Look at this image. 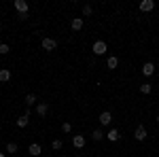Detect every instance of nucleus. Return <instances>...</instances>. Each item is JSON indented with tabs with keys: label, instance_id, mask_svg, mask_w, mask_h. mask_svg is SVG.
I'll return each instance as SVG.
<instances>
[{
	"label": "nucleus",
	"instance_id": "f257e3e1",
	"mask_svg": "<svg viewBox=\"0 0 159 157\" xmlns=\"http://www.w3.org/2000/svg\"><path fill=\"white\" fill-rule=\"evenodd\" d=\"M40 47H43V51H55L57 49V40L51 38V36H45L40 40Z\"/></svg>",
	"mask_w": 159,
	"mask_h": 157
},
{
	"label": "nucleus",
	"instance_id": "f03ea898",
	"mask_svg": "<svg viewBox=\"0 0 159 157\" xmlns=\"http://www.w3.org/2000/svg\"><path fill=\"white\" fill-rule=\"evenodd\" d=\"M91 51H93L96 55H104V53L108 51V45H106L104 40H96V43H93V47H91Z\"/></svg>",
	"mask_w": 159,
	"mask_h": 157
},
{
	"label": "nucleus",
	"instance_id": "7ed1b4c3",
	"mask_svg": "<svg viewBox=\"0 0 159 157\" xmlns=\"http://www.w3.org/2000/svg\"><path fill=\"white\" fill-rule=\"evenodd\" d=\"M13 4H15V9H17V13H19V15H28V9H30V4H28L25 0H15Z\"/></svg>",
	"mask_w": 159,
	"mask_h": 157
},
{
	"label": "nucleus",
	"instance_id": "20e7f679",
	"mask_svg": "<svg viewBox=\"0 0 159 157\" xmlns=\"http://www.w3.org/2000/svg\"><path fill=\"white\" fill-rule=\"evenodd\" d=\"M98 121H100V125H110L112 123V115H110V110H104V113H100V117H98Z\"/></svg>",
	"mask_w": 159,
	"mask_h": 157
},
{
	"label": "nucleus",
	"instance_id": "39448f33",
	"mask_svg": "<svg viewBox=\"0 0 159 157\" xmlns=\"http://www.w3.org/2000/svg\"><path fill=\"white\" fill-rule=\"evenodd\" d=\"M138 9L142 13H151L153 9H155V0H142L140 4H138Z\"/></svg>",
	"mask_w": 159,
	"mask_h": 157
},
{
	"label": "nucleus",
	"instance_id": "423d86ee",
	"mask_svg": "<svg viewBox=\"0 0 159 157\" xmlns=\"http://www.w3.org/2000/svg\"><path fill=\"white\" fill-rule=\"evenodd\" d=\"M142 74H144V76H153V74H155V64H153V62L142 64Z\"/></svg>",
	"mask_w": 159,
	"mask_h": 157
},
{
	"label": "nucleus",
	"instance_id": "0eeeda50",
	"mask_svg": "<svg viewBox=\"0 0 159 157\" xmlns=\"http://www.w3.org/2000/svg\"><path fill=\"white\" fill-rule=\"evenodd\" d=\"M134 138L142 142V140L147 138V127H144V125H138V127H136V132H134Z\"/></svg>",
	"mask_w": 159,
	"mask_h": 157
},
{
	"label": "nucleus",
	"instance_id": "6e6552de",
	"mask_svg": "<svg viewBox=\"0 0 159 157\" xmlns=\"http://www.w3.org/2000/svg\"><path fill=\"white\" fill-rule=\"evenodd\" d=\"M83 25H85V21H83V17H74L72 21H70V28H72L74 32H79V30H83Z\"/></svg>",
	"mask_w": 159,
	"mask_h": 157
},
{
	"label": "nucleus",
	"instance_id": "1a4fd4ad",
	"mask_svg": "<svg viewBox=\"0 0 159 157\" xmlns=\"http://www.w3.org/2000/svg\"><path fill=\"white\" fill-rule=\"evenodd\" d=\"M28 153H30L32 157H38L40 153H43V149H40V145H38V142H32V145L28 146Z\"/></svg>",
	"mask_w": 159,
	"mask_h": 157
},
{
	"label": "nucleus",
	"instance_id": "9d476101",
	"mask_svg": "<svg viewBox=\"0 0 159 157\" xmlns=\"http://www.w3.org/2000/svg\"><path fill=\"white\" fill-rule=\"evenodd\" d=\"M36 113H38V117H45V115L49 113V104H47V102H38L36 104Z\"/></svg>",
	"mask_w": 159,
	"mask_h": 157
},
{
	"label": "nucleus",
	"instance_id": "9b49d317",
	"mask_svg": "<svg viewBox=\"0 0 159 157\" xmlns=\"http://www.w3.org/2000/svg\"><path fill=\"white\" fill-rule=\"evenodd\" d=\"M11 81V70L9 68H0V83H9Z\"/></svg>",
	"mask_w": 159,
	"mask_h": 157
},
{
	"label": "nucleus",
	"instance_id": "f8f14e48",
	"mask_svg": "<svg viewBox=\"0 0 159 157\" xmlns=\"http://www.w3.org/2000/svg\"><path fill=\"white\" fill-rule=\"evenodd\" d=\"M72 145L76 149H83L85 146V136H72Z\"/></svg>",
	"mask_w": 159,
	"mask_h": 157
},
{
	"label": "nucleus",
	"instance_id": "ddd939ff",
	"mask_svg": "<svg viewBox=\"0 0 159 157\" xmlns=\"http://www.w3.org/2000/svg\"><path fill=\"white\" fill-rule=\"evenodd\" d=\"M106 138H108L110 142H117V140L121 138V134H119V130H108V134H106Z\"/></svg>",
	"mask_w": 159,
	"mask_h": 157
},
{
	"label": "nucleus",
	"instance_id": "4468645a",
	"mask_svg": "<svg viewBox=\"0 0 159 157\" xmlns=\"http://www.w3.org/2000/svg\"><path fill=\"white\" fill-rule=\"evenodd\" d=\"M106 66H108L110 70H115V68L119 66V58H115V55H108V60H106Z\"/></svg>",
	"mask_w": 159,
	"mask_h": 157
},
{
	"label": "nucleus",
	"instance_id": "2eb2a0df",
	"mask_svg": "<svg viewBox=\"0 0 159 157\" xmlns=\"http://www.w3.org/2000/svg\"><path fill=\"white\" fill-rule=\"evenodd\" d=\"M28 123H30V115L25 113L24 117H19V119H17V127H28Z\"/></svg>",
	"mask_w": 159,
	"mask_h": 157
},
{
	"label": "nucleus",
	"instance_id": "dca6fc26",
	"mask_svg": "<svg viewBox=\"0 0 159 157\" xmlns=\"http://www.w3.org/2000/svg\"><path fill=\"white\" fill-rule=\"evenodd\" d=\"M24 102L28 106H34V104H36V94H28V96L24 98Z\"/></svg>",
	"mask_w": 159,
	"mask_h": 157
},
{
	"label": "nucleus",
	"instance_id": "f3484780",
	"mask_svg": "<svg viewBox=\"0 0 159 157\" xmlns=\"http://www.w3.org/2000/svg\"><path fill=\"white\" fill-rule=\"evenodd\" d=\"M140 91H142L144 96H148V94L153 91V85H151V83H142V85H140Z\"/></svg>",
	"mask_w": 159,
	"mask_h": 157
},
{
	"label": "nucleus",
	"instance_id": "a211bd4d",
	"mask_svg": "<svg viewBox=\"0 0 159 157\" xmlns=\"http://www.w3.org/2000/svg\"><path fill=\"white\" fill-rule=\"evenodd\" d=\"M91 138H93L96 142H100V140L104 138V132H102V130H93V132H91Z\"/></svg>",
	"mask_w": 159,
	"mask_h": 157
},
{
	"label": "nucleus",
	"instance_id": "6ab92c4d",
	"mask_svg": "<svg viewBox=\"0 0 159 157\" xmlns=\"http://www.w3.org/2000/svg\"><path fill=\"white\" fill-rule=\"evenodd\" d=\"M61 146H64V142H61L60 138H55V140H53V142H51V149H53V151H60Z\"/></svg>",
	"mask_w": 159,
	"mask_h": 157
},
{
	"label": "nucleus",
	"instance_id": "aec40b11",
	"mask_svg": "<svg viewBox=\"0 0 159 157\" xmlns=\"http://www.w3.org/2000/svg\"><path fill=\"white\" fill-rule=\"evenodd\" d=\"M17 149H19L17 142H9V145H7V153H17Z\"/></svg>",
	"mask_w": 159,
	"mask_h": 157
},
{
	"label": "nucleus",
	"instance_id": "412c9836",
	"mask_svg": "<svg viewBox=\"0 0 159 157\" xmlns=\"http://www.w3.org/2000/svg\"><path fill=\"white\" fill-rule=\"evenodd\" d=\"M61 132H64V134H70V132H72V125H70L68 121H66V123H61Z\"/></svg>",
	"mask_w": 159,
	"mask_h": 157
},
{
	"label": "nucleus",
	"instance_id": "4be33fe9",
	"mask_svg": "<svg viewBox=\"0 0 159 157\" xmlns=\"http://www.w3.org/2000/svg\"><path fill=\"white\" fill-rule=\"evenodd\" d=\"M9 51H11V49H9V45H7V43H2V45H0V55H7Z\"/></svg>",
	"mask_w": 159,
	"mask_h": 157
},
{
	"label": "nucleus",
	"instance_id": "5701e85b",
	"mask_svg": "<svg viewBox=\"0 0 159 157\" xmlns=\"http://www.w3.org/2000/svg\"><path fill=\"white\" fill-rule=\"evenodd\" d=\"M91 13H93L91 4H85V7H83V15H91Z\"/></svg>",
	"mask_w": 159,
	"mask_h": 157
},
{
	"label": "nucleus",
	"instance_id": "b1692460",
	"mask_svg": "<svg viewBox=\"0 0 159 157\" xmlns=\"http://www.w3.org/2000/svg\"><path fill=\"white\" fill-rule=\"evenodd\" d=\"M0 157H7V155H4V153H0Z\"/></svg>",
	"mask_w": 159,
	"mask_h": 157
},
{
	"label": "nucleus",
	"instance_id": "393cba45",
	"mask_svg": "<svg viewBox=\"0 0 159 157\" xmlns=\"http://www.w3.org/2000/svg\"><path fill=\"white\" fill-rule=\"evenodd\" d=\"M157 123H159V115H157Z\"/></svg>",
	"mask_w": 159,
	"mask_h": 157
},
{
	"label": "nucleus",
	"instance_id": "a878e982",
	"mask_svg": "<svg viewBox=\"0 0 159 157\" xmlns=\"http://www.w3.org/2000/svg\"><path fill=\"white\" fill-rule=\"evenodd\" d=\"M0 30H2V25H0Z\"/></svg>",
	"mask_w": 159,
	"mask_h": 157
},
{
	"label": "nucleus",
	"instance_id": "bb28decb",
	"mask_svg": "<svg viewBox=\"0 0 159 157\" xmlns=\"http://www.w3.org/2000/svg\"><path fill=\"white\" fill-rule=\"evenodd\" d=\"M61 157H66V155H61Z\"/></svg>",
	"mask_w": 159,
	"mask_h": 157
},
{
	"label": "nucleus",
	"instance_id": "cd10ccee",
	"mask_svg": "<svg viewBox=\"0 0 159 157\" xmlns=\"http://www.w3.org/2000/svg\"><path fill=\"white\" fill-rule=\"evenodd\" d=\"M76 157H81V155H76Z\"/></svg>",
	"mask_w": 159,
	"mask_h": 157
}]
</instances>
